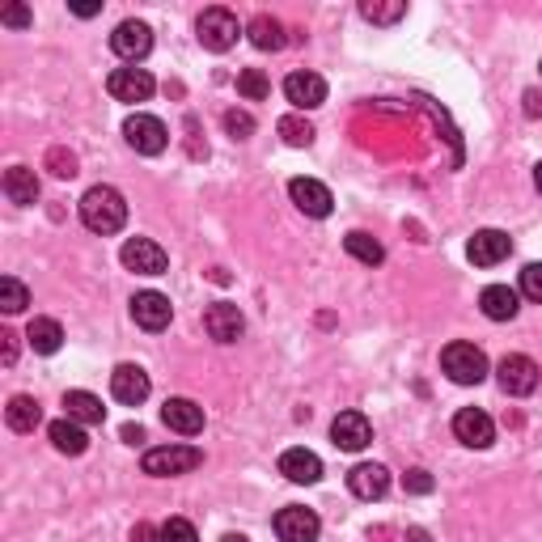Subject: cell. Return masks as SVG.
Instances as JSON below:
<instances>
[{
  "label": "cell",
  "mask_w": 542,
  "mask_h": 542,
  "mask_svg": "<svg viewBox=\"0 0 542 542\" xmlns=\"http://www.w3.org/2000/svg\"><path fill=\"white\" fill-rule=\"evenodd\" d=\"M509 250H513L509 233H500V229H479L475 238H471V246H466V259H471L475 267H496V263L509 259Z\"/></svg>",
  "instance_id": "cell-17"
},
{
  "label": "cell",
  "mask_w": 542,
  "mask_h": 542,
  "mask_svg": "<svg viewBox=\"0 0 542 542\" xmlns=\"http://www.w3.org/2000/svg\"><path fill=\"white\" fill-rule=\"evenodd\" d=\"M348 487H352L356 500H382L390 492V471L377 462H360L348 471Z\"/></svg>",
  "instance_id": "cell-18"
},
{
  "label": "cell",
  "mask_w": 542,
  "mask_h": 542,
  "mask_svg": "<svg viewBox=\"0 0 542 542\" xmlns=\"http://www.w3.org/2000/svg\"><path fill=\"white\" fill-rule=\"evenodd\" d=\"M26 339H30V348L39 352V356H56L60 343H64V327H60L56 318H34L30 327H26Z\"/></svg>",
  "instance_id": "cell-25"
},
{
  "label": "cell",
  "mask_w": 542,
  "mask_h": 542,
  "mask_svg": "<svg viewBox=\"0 0 542 542\" xmlns=\"http://www.w3.org/2000/svg\"><path fill=\"white\" fill-rule=\"evenodd\" d=\"M132 318H136V327H144V331H166L170 318H174V305H170V297L144 288V293L132 297Z\"/></svg>",
  "instance_id": "cell-15"
},
{
  "label": "cell",
  "mask_w": 542,
  "mask_h": 542,
  "mask_svg": "<svg viewBox=\"0 0 542 542\" xmlns=\"http://www.w3.org/2000/svg\"><path fill=\"white\" fill-rule=\"evenodd\" d=\"M280 475L293 483H318L322 479V458L310 449H284L280 454Z\"/></svg>",
  "instance_id": "cell-22"
},
{
  "label": "cell",
  "mask_w": 542,
  "mask_h": 542,
  "mask_svg": "<svg viewBox=\"0 0 542 542\" xmlns=\"http://www.w3.org/2000/svg\"><path fill=\"white\" fill-rule=\"evenodd\" d=\"M200 43L208 47V51H229L233 43H238V17H233L229 9H221V5H212V9H204L200 13Z\"/></svg>",
  "instance_id": "cell-6"
},
{
  "label": "cell",
  "mask_w": 542,
  "mask_h": 542,
  "mask_svg": "<svg viewBox=\"0 0 542 542\" xmlns=\"http://www.w3.org/2000/svg\"><path fill=\"white\" fill-rule=\"evenodd\" d=\"M221 542H250V538H246V534H225Z\"/></svg>",
  "instance_id": "cell-45"
},
{
  "label": "cell",
  "mask_w": 542,
  "mask_h": 542,
  "mask_svg": "<svg viewBox=\"0 0 542 542\" xmlns=\"http://www.w3.org/2000/svg\"><path fill=\"white\" fill-rule=\"evenodd\" d=\"M119 259L128 271H136V276H166V267H170V255L153 238H128L119 250Z\"/></svg>",
  "instance_id": "cell-4"
},
{
  "label": "cell",
  "mask_w": 542,
  "mask_h": 542,
  "mask_svg": "<svg viewBox=\"0 0 542 542\" xmlns=\"http://www.w3.org/2000/svg\"><path fill=\"white\" fill-rule=\"evenodd\" d=\"M288 195H293V204H297L305 216H314V221L331 216V208H335L331 187H322L318 178H293V183H288Z\"/></svg>",
  "instance_id": "cell-13"
},
{
  "label": "cell",
  "mask_w": 542,
  "mask_h": 542,
  "mask_svg": "<svg viewBox=\"0 0 542 542\" xmlns=\"http://www.w3.org/2000/svg\"><path fill=\"white\" fill-rule=\"evenodd\" d=\"M284 98L297 106V111H314V106L327 102V81L318 72H288L284 77Z\"/></svg>",
  "instance_id": "cell-14"
},
{
  "label": "cell",
  "mask_w": 542,
  "mask_h": 542,
  "mask_svg": "<svg viewBox=\"0 0 542 542\" xmlns=\"http://www.w3.org/2000/svg\"><path fill=\"white\" fill-rule=\"evenodd\" d=\"M534 183H538V191H542V161H538V166H534Z\"/></svg>",
  "instance_id": "cell-46"
},
{
  "label": "cell",
  "mask_w": 542,
  "mask_h": 542,
  "mask_svg": "<svg viewBox=\"0 0 542 542\" xmlns=\"http://www.w3.org/2000/svg\"><path fill=\"white\" fill-rule=\"evenodd\" d=\"M204 331H208V339H216V343H238L242 331H246V318H242L238 305L216 301V305H208V310H204Z\"/></svg>",
  "instance_id": "cell-10"
},
{
  "label": "cell",
  "mask_w": 542,
  "mask_h": 542,
  "mask_svg": "<svg viewBox=\"0 0 542 542\" xmlns=\"http://www.w3.org/2000/svg\"><path fill=\"white\" fill-rule=\"evenodd\" d=\"M441 369H445L449 382L479 386L487 377V356H483V348H475V343H449V348L441 352Z\"/></svg>",
  "instance_id": "cell-3"
},
{
  "label": "cell",
  "mask_w": 542,
  "mask_h": 542,
  "mask_svg": "<svg viewBox=\"0 0 542 542\" xmlns=\"http://www.w3.org/2000/svg\"><path fill=\"white\" fill-rule=\"evenodd\" d=\"M5 195H9V204H22V208L39 200V178H34V170H26V166L5 170Z\"/></svg>",
  "instance_id": "cell-27"
},
{
  "label": "cell",
  "mask_w": 542,
  "mask_h": 542,
  "mask_svg": "<svg viewBox=\"0 0 542 542\" xmlns=\"http://www.w3.org/2000/svg\"><path fill=\"white\" fill-rule=\"evenodd\" d=\"M538 68H542V64H538Z\"/></svg>",
  "instance_id": "cell-47"
},
{
  "label": "cell",
  "mask_w": 542,
  "mask_h": 542,
  "mask_svg": "<svg viewBox=\"0 0 542 542\" xmlns=\"http://www.w3.org/2000/svg\"><path fill=\"white\" fill-rule=\"evenodd\" d=\"M123 136H128V144L136 153L144 157H157V153H166V144H170V132H166V123H161L157 115H132L128 123H123Z\"/></svg>",
  "instance_id": "cell-5"
},
{
  "label": "cell",
  "mask_w": 542,
  "mask_h": 542,
  "mask_svg": "<svg viewBox=\"0 0 542 542\" xmlns=\"http://www.w3.org/2000/svg\"><path fill=\"white\" fill-rule=\"evenodd\" d=\"M161 420H166V428L183 432V437H200V432H204V407L191 403V399H166Z\"/></svg>",
  "instance_id": "cell-20"
},
{
  "label": "cell",
  "mask_w": 542,
  "mask_h": 542,
  "mask_svg": "<svg viewBox=\"0 0 542 542\" xmlns=\"http://www.w3.org/2000/svg\"><path fill=\"white\" fill-rule=\"evenodd\" d=\"M496 377H500V390L513 394V399H526V394L538 390V365L530 356H504Z\"/></svg>",
  "instance_id": "cell-7"
},
{
  "label": "cell",
  "mask_w": 542,
  "mask_h": 542,
  "mask_svg": "<svg viewBox=\"0 0 542 542\" xmlns=\"http://www.w3.org/2000/svg\"><path fill=\"white\" fill-rule=\"evenodd\" d=\"M479 305H483V314L492 322H509L521 310V293H517V288H509V284H487Z\"/></svg>",
  "instance_id": "cell-21"
},
{
  "label": "cell",
  "mask_w": 542,
  "mask_h": 542,
  "mask_svg": "<svg viewBox=\"0 0 542 542\" xmlns=\"http://www.w3.org/2000/svg\"><path fill=\"white\" fill-rule=\"evenodd\" d=\"M5 424L13 432H34L43 424V411H39V403H34L30 394H13L9 407H5Z\"/></svg>",
  "instance_id": "cell-26"
},
{
  "label": "cell",
  "mask_w": 542,
  "mask_h": 542,
  "mask_svg": "<svg viewBox=\"0 0 542 542\" xmlns=\"http://www.w3.org/2000/svg\"><path fill=\"white\" fill-rule=\"evenodd\" d=\"M0 343H5V352H0V360H5V365H13V360H17V335H13V331H5V335H0Z\"/></svg>",
  "instance_id": "cell-41"
},
{
  "label": "cell",
  "mask_w": 542,
  "mask_h": 542,
  "mask_svg": "<svg viewBox=\"0 0 542 542\" xmlns=\"http://www.w3.org/2000/svg\"><path fill=\"white\" fill-rule=\"evenodd\" d=\"M47 437H51V445L60 449V454H68V458H81L85 449H89V437H85V424H77V420H56L47 428Z\"/></svg>",
  "instance_id": "cell-23"
},
{
  "label": "cell",
  "mask_w": 542,
  "mask_h": 542,
  "mask_svg": "<svg viewBox=\"0 0 542 542\" xmlns=\"http://www.w3.org/2000/svg\"><path fill=\"white\" fill-rule=\"evenodd\" d=\"M225 132L233 140H250L255 136V119H250L246 111H225Z\"/></svg>",
  "instance_id": "cell-36"
},
{
  "label": "cell",
  "mask_w": 542,
  "mask_h": 542,
  "mask_svg": "<svg viewBox=\"0 0 542 542\" xmlns=\"http://www.w3.org/2000/svg\"><path fill=\"white\" fill-rule=\"evenodd\" d=\"M343 246H348V255L352 259H360V263H369V267H377L386 259V250H382V242L377 238H369V233H360V229H352L348 238H343Z\"/></svg>",
  "instance_id": "cell-29"
},
{
  "label": "cell",
  "mask_w": 542,
  "mask_h": 542,
  "mask_svg": "<svg viewBox=\"0 0 542 542\" xmlns=\"http://www.w3.org/2000/svg\"><path fill=\"white\" fill-rule=\"evenodd\" d=\"M0 22L5 26H30V9L26 5H9V9H0Z\"/></svg>",
  "instance_id": "cell-39"
},
{
  "label": "cell",
  "mask_w": 542,
  "mask_h": 542,
  "mask_svg": "<svg viewBox=\"0 0 542 542\" xmlns=\"http://www.w3.org/2000/svg\"><path fill=\"white\" fill-rule=\"evenodd\" d=\"M276 132L284 136V144H293V149H310V144H314V123L301 119V115H284L276 123Z\"/></svg>",
  "instance_id": "cell-30"
},
{
  "label": "cell",
  "mask_w": 542,
  "mask_h": 542,
  "mask_svg": "<svg viewBox=\"0 0 542 542\" xmlns=\"http://www.w3.org/2000/svg\"><path fill=\"white\" fill-rule=\"evenodd\" d=\"M144 475H157V479H170V475H187L195 466H204V454L195 445H157L140 458Z\"/></svg>",
  "instance_id": "cell-2"
},
{
  "label": "cell",
  "mask_w": 542,
  "mask_h": 542,
  "mask_svg": "<svg viewBox=\"0 0 542 542\" xmlns=\"http://www.w3.org/2000/svg\"><path fill=\"white\" fill-rule=\"evenodd\" d=\"M276 534L280 542H318L322 521L314 509H301V504H288V509L276 513Z\"/></svg>",
  "instance_id": "cell-8"
},
{
  "label": "cell",
  "mask_w": 542,
  "mask_h": 542,
  "mask_svg": "<svg viewBox=\"0 0 542 542\" xmlns=\"http://www.w3.org/2000/svg\"><path fill=\"white\" fill-rule=\"evenodd\" d=\"M132 542H166V538H161V530L149 526V521H136V526H132Z\"/></svg>",
  "instance_id": "cell-40"
},
{
  "label": "cell",
  "mask_w": 542,
  "mask_h": 542,
  "mask_svg": "<svg viewBox=\"0 0 542 542\" xmlns=\"http://www.w3.org/2000/svg\"><path fill=\"white\" fill-rule=\"evenodd\" d=\"M454 437L462 445H471V449H487L496 441V424H492V415L479 411V407H462L454 415Z\"/></svg>",
  "instance_id": "cell-11"
},
{
  "label": "cell",
  "mask_w": 542,
  "mask_h": 542,
  "mask_svg": "<svg viewBox=\"0 0 542 542\" xmlns=\"http://www.w3.org/2000/svg\"><path fill=\"white\" fill-rule=\"evenodd\" d=\"M331 441L339 449H348V454H360V449L373 441V424L360 411H339L335 424H331Z\"/></svg>",
  "instance_id": "cell-16"
},
{
  "label": "cell",
  "mask_w": 542,
  "mask_h": 542,
  "mask_svg": "<svg viewBox=\"0 0 542 542\" xmlns=\"http://www.w3.org/2000/svg\"><path fill=\"white\" fill-rule=\"evenodd\" d=\"M521 297H530L542 305V263H526L521 267Z\"/></svg>",
  "instance_id": "cell-34"
},
{
  "label": "cell",
  "mask_w": 542,
  "mask_h": 542,
  "mask_svg": "<svg viewBox=\"0 0 542 542\" xmlns=\"http://www.w3.org/2000/svg\"><path fill=\"white\" fill-rule=\"evenodd\" d=\"M47 170L56 178H72V174H77V157H72L68 149H51L47 153Z\"/></svg>",
  "instance_id": "cell-37"
},
{
  "label": "cell",
  "mask_w": 542,
  "mask_h": 542,
  "mask_svg": "<svg viewBox=\"0 0 542 542\" xmlns=\"http://www.w3.org/2000/svg\"><path fill=\"white\" fill-rule=\"evenodd\" d=\"M111 51H115L119 60L136 64V60H144L153 51V30L144 26V22H119L115 34H111Z\"/></svg>",
  "instance_id": "cell-12"
},
{
  "label": "cell",
  "mask_w": 542,
  "mask_h": 542,
  "mask_svg": "<svg viewBox=\"0 0 542 542\" xmlns=\"http://www.w3.org/2000/svg\"><path fill=\"white\" fill-rule=\"evenodd\" d=\"M403 487H407L411 496H428L437 483H432V475H428V471H420V466H415V471H407V475H403Z\"/></svg>",
  "instance_id": "cell-38"
},
{
  "label": "cell",
  "mask_w": 542,
  "mask_h": 542,
  "mask_svg": "<svg viewBox=\"0 0 542 542\" xmlns=\"http://www.w3.org/2000/svg\"><path fill=\"white\" fill-rule=\"evenodd\" d=\"M161 538L166 542H200V534H195V526L187 517H170L166 526H161Z\"/></svg>",
  "instance_id": "cell-35"
},
{
  "label": "cell",
  "mask_w": 542,
  "mask_h": 542,
  "mask_svg": "<svg viewBox=\"0 0 542 542\" xmlns=\"http://www.w3.org/2000/svg\"><path fill=\"white\" fill-rule=\"evenodd\" d=\"M64 411H68V420H77V424H102L106 420V407L98 394H89V390H68L64 394Z\"/></svg>",
  "instance_id": "cell-24"
},
{
  "label": "cell",
  "mask_w": 542,
  "mask_h": 542,
  "mask_svg": "<svg viewBox=\"0 0 542 542\" xmlns=\"http://www.w3.org/2000/svg\"><path fill=\"white\" fill-rule=\"evenodd\" d=\"M407 542H432V538H428V530L415 526V530H407Z\"/></svg>",
  "instance_id": "cell-44"
},
{
  "label": "cell",
  "mask_w": 542,
  "mask_h": 542,
  "mask_svg": "<svg viewBox=\"0 0 542 542\" xmlns=\"http://www.w3.org/2000/svg\"><path fill=\"white\" fill-rule=\"evenodd\" d=\"M26 305H30V288L22 280H17V276L0 280V310H5V314H22Z\"/></svg>",
  "instance_id": "cell-31"
},
{
  "label": "cell",
  "mask_w": 542,
  "mask_h": 542,
  "mask_svg": "<svg viewBox=\"0 0 542 542\" xmlns=\"http://www.w3.org/2000/svg\"><path fill=\"white\" fill-rule=\"evenodd\" d=\"M123 441H128V445L144 441V428H140V424H123Z\"/></svg>",
  "instance_id": "cell-43"
},
{
  "label": "cell",
  "mask_w": 542,
  "mask_h": 542,
  "mask_svg": "<svg viewBox=\"0 0 542 542\" xmlns=\"http://www.w3.org/2000/svg\"><path fill=\"white\" fill-rule=\"evenodd\" d=\"M238 94L250 98V102H263V98L271 94V81L263 77L259 68H242V72H238Z\"/></svg>",
  "instance_id": "cell-32"
},
{
  "label": "cell",
  "mask_w": 542,
  "mask_h": 542,
  "mask_svg": "<svg viewBox=\"0 0 542 542\" xmlns=\"http://www.w3.org/2000/svg\"><path fill=\"white\" fill-rule=\"evenodd\" d=\"M526 115L542 119V94H538V89H526Z\"/></svg>",
  "instance_id": "cell-42"
},
{
  "label": "cell",
  "mask_w": 542,
  "mask_h": 542,
  "mask_svg": "<svg viewBox=\"0 0 542 542\" xmlns=\"http://www.w3.org/2000/svg\"><path fill=\"white\" fill-rule=\"evenodd\" d=\"M360 17H365V22H377V26H390V22H399V17H407V5L403 0H394V5H373V0H365V5H360Z\"/></svg>",
  "instance_id": "cell-33"
},
{
  "label": "cell",
  "mask_w": 542,
  "mask_h": 542,
  "mask_svg": "<svg viewBox=\"0 0 542 542\" xmlns=\"http://www.w3.org/2000/svg\"><path fill=\"white\" fill-rule=\"evenodd\" d=\"M106 89H111L115 102H149L157 81L144 68H115L111 77H106Z\"/></svg>",
  "instance_id": "cell-9"
},
{
  "label": "cell",
  "mask_w": 542,
  "mask_h": 542,
  "mask_svg": "<svg viewBox=\"0 0 542 542\" xmlns=\"http://www.w3.org/2000/svg\"><path fill=\"white\" fill-rule=\"evenodd\" d=\"M111 394L123 407H140L144 399H149V373H144L140 365H119L111 373Z\"/></svg>",
  "instance_id": "cell-19"
},
{
  "label": "cell",
  "mask_w": 542,
  "mask_h": 542,
  "mask_svg": "<svg viewBox=\"0 0 542 542\" xmlns=\"http://www.w3.org/2000/svg\"><path fill=\"white\" fill-rule=\"evenodd\" d=\"M246 34H250V43H255L259 51H280L284 47V26L271 13H259L255 22L246 26Z\"/></svg>",
  "instance_id": "cell-28"
},
{
  "label": "cell",
  "mask_w": 542,
  "mask_h": 542,
  "mask_svg": "<svg viewBox=\"0 0 542 542\" xmlns=\"http://www.w3.org/2000/svg\"><path fill=\"white\" fill-rule=\"evenodd\" d=\"M81 221H85V229L106 238V233H119L128 225V204H123V195L115 187H89L81 195Z\"/></svg>",
  "instance_id": "cell-1"
}]
</instances>
